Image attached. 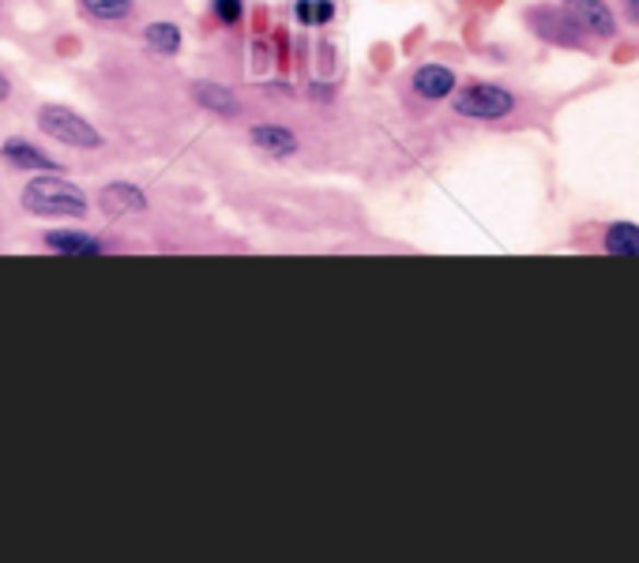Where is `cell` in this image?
<instances>
[{
	"mask_svg": "<svg viewBox=\"0 0 639 563\" xmlns=\"http://www.w3.org/2000/svg\"><path fill=\"white\" fill-rule=\"evenodd\" d=\"M294 15L301 27H323L335 20V0H297Z\"/></svg>",
	"mask_w": 639,
	"mask_h": 563,
	"instance_id": "obj_15",
	"label": "cell"
},
{
	"mask_svg": "<svg viewBox=\"0 0 639 563\" xmlns=\"http://www.w3.org/2000/svg\"><path fill=\"white\" fill-rule=\"evenodd\" d=\"M8 98H12V80L0 72V101H8Z\"/></svg>",
	"mask_w": 639,
	"mask_h": 563,
	"instance_id": "obj_18",
	"label": "cell"
},
{
	"mask_svg": "<svg viewBox=\"0 0 639 563\" xmlns=\"http://www.w3.org/2000/svg\"><path fill=\"white\" fill-rule=\"evenodd\" d=\"M192 98H196V106L211 109V113H218V117H237V98H234V91L223 87V83L196 80L192 83Z\"/></svg>",
	"mask_w": 639,
	"mask_h": 563,
	"instance_id": "obj_11",
	"label": "cell"
},
{
	"mask_svg": "<svg viewBox=\"0 0 639 563\" xmlns=\"http://www.w3.org/2000/svg\"><path fill=\"white\" fill-rule=\"evenodd\" d=\"M23 211L38 218H83L91 211V200L80 184L64 181L57 173H42L23 188Z\"/></svg>",
	"mask_w": 639,
	"mask_h": 563,
	"instance_id": "obj_1",
	"label": "cell"
},
{
	"mask_svg": "<svg viewBox=\"0 0 639 563\" xmlns=\"http://www.w3.org/2000/svg\"><path fill=\"white\" fill-rule=\"evenodd\" d=\"M98 207L106 211L109 218H128V215H143L147 211V192L140 184L128 181H114L98 192Z\"/></svg>",
	"mask_w": 639,
	"mask_h": 563,
	"instance_id": "obj_7",
	"label": "cell"
},
{
	"mask_svg": "<svg viewBox=\"0 0 639 563\" xmlns=\"http://www.w3.org/2000/svg\"><path fill=\"white\" fill-rule=\"evenodd\" d=\"M560 8L572 15L576 27L583 31L587 38H599V41L617 38L620 23H617V12H613L606 0H560Z\"/></svg>",
	"mask_w": 639,
	"mask_h": 563,
	"instance_id": "obj_5",
	"label": "cell"
},
{
	"mask_svg": "<svg viewBox=\"0 0 639 563\" xmlns=\"http://www.w3.org/2000/svg\"><path fill=\"white\" fill-rule=\"evenodd\" d=\"M625 20L639 27V0H625Z\"/></svg>",
	"mask_w": 639,
	"mask_h": 563,
	"instance_id": "obj_17",
	"label": "cell"
},
{
	"mask_svg": "<svg viewBox=\"0 0 639 563\" xmlns=\"http://www.w3.org/2000/svg\"><path fill=\"white\" fill-rule=\"evenodd\" d=\"M523 15H526V27L539 34L542 41H549V46L587 49V34L576 27V20L560 4H531Z\"/></svg>",
	"mask_w": 639,
	"mask_h": 563,
	"instance_id": "obj_4",
	"label": "cell"
},
{
	"mask_svg": "<svg viewBox=\"0 0 639 563\" xmlns=\"http://www.w3.org/2000/svg\"><path fill=\"white\" fill-rule=\"evenodd\" d=\"M0 158H4L12 169H23V173H57V169H61L54 155H46V151L34 147L31 140H20V135L0 147Z\"/></svg>",
	"mask_w": 639,
	"mask_h": 563,
	"instance_id": "obj_9",
	"label": "cell"
},
{
	"mask_svg": "<svg viewBox=\"0 0 639 563\" xmlns=\"http://www.w3.org/2000/svg\"><path fill=\"white\" fill-rule=\"evenodd\" d=\"M411 87H414L417 98H425V101H445V98H451V91L459 87V75H455V68L429 61V64L414 68Z\"/></svg>",
	"mask_w": 639,
	"mask_h": 563,
	"instance_id": "obj_6",
	"label": "cell"
},
{
	"mask_svg": "<svg viewBox=\"0 0 639 563\" xmlns=\"http://www.w3.org/2000/svg\"><path fill=\"white\" fill-rule=\"evenodd\" d=\"M602 252L606 255H639V226L636 221H610L602 229Z\"/></svg>",
	"mask_w": 639,
	"mask_h": 563,
	"instance_id": "obj_12",
	"label": "cell"
},
{
	"mask_svg": "<svg viewBox=\"0 0 639 563\" xmlns=\"http://www.w3.org/2000/svg\"><path fill=\"white\" fill-rule=\"evenodd\" d=\"M249 140H252V147L260 151V155H268V158H294L297 151H301L297 132L294 128H286V124H252Z\"/></svg>",
	"mask_w": 639,
	"mask_h": 563,
	"instance_id": "obj_8",
	"label": "cell"
},
{
	"mask_svg": "<svg viewBox=\"0 0 639 563\" xmlns=\"http://www.w3.org/2000/svg\"><path fill=\"white\" fill-rule=\"evenodd\" d=\"M80 8L98 23H121L132 15V0H80Z\"/></svg>",
	"mask_w": 639,
	"mask_h": 563,
	"instance_id": "obj_14",
	"label": "cell"
},
{
	"mask_svg": "<svg viewBox=\"0 0 639 563\" xmlns=\"http://www.w3.org/2000/svg\"><path fill=\"white\" fill-rule=\"evenodd\" d=\"M211 12L218 15V23L234 27V23H241V15H245V0H211Z\"/></svg>",
	"mask_w": 639,
	"mask_h": 563,
	"instance_id": "obj_16",
	"label": "cell"
},
{
	"mask_svg": "<svg viewBox=\"0 0 639 563\" xmlns=\"http://www.w3.org/2000/svg\"><path fill=\"white\" fill-rule=\"evenodd\" d=\"M42 241H46V249L57 255H102L106 252V244H102L95 233H83V229H49Z\"/></svg>",
	"mask_w": 639,
	"mask_h": 563,
	"instance_id": "obj_10",
	"label": "cell"
},
{
	"mask_svg": "<svg viewBox=\"0 0 639 563\" xmlns=\"http://www.w3.org/2000/svg\"><path fill=\"white\" fill-rule=\"evenodd\" d=\"M451 109L463 121H505L519 109V94L500 83H466V87L451 91Z\"/></svg>",
	"mask_w": 639,
	"mask_h": 563,
	"instance_id": "obj_2",
	"label": "cell"
},
{
	"mask_svg": "<svg viewBox=\"0 0 639 563\" xmlns=\"http://www.w3.org/2000/svg\"><path fill=\"white\" fill-rule=\"evenodd\" d=\"M143 41H147L151 53L174 57L181 49V27L177 23H147L143 27Z\"/></svg>",
	"mask_w": 639,
	"mask_h": 563,
	"instance_id": "obj_13",
	"label": "cell"
},
{
	"mask_svg": "<svg viewBox=\"0 0 639 563\" xmlns=\"http://www.w3.org/2000/svg\"><path fill=\"white\" fill-rule=\"evenodd\" d=\"M38 128H42V135L64 143V147H72V151H98L102 143H106L95 124L83 121V117L68 106H42Z\"/></svg>",
	"mask_w": 639,
	"mask_h": 563,
	"instance_id": "obj_3",
	"label": "cell"
}]
</instances>
